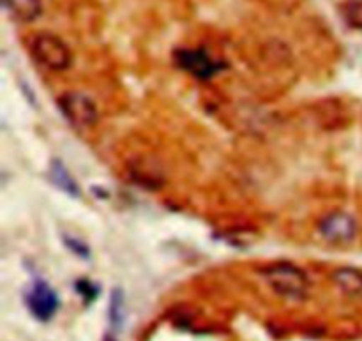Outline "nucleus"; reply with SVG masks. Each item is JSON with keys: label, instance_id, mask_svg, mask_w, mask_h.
<instances>
[{"label": "nucleus", "instance_id": "obj_1", "mask_svg": "<svg viewBox=\"0 0 362 341\" xmlns=\"http://www.w3.org/2000/svg\"><path fill=\"white\" fill-rule=\"evenodd\" d=\"M264 278L267 279L269 287L285 299H304L308 289H310V282L303 269L288 264V262H278V264L269 265L264 271Z\"/></svg>", "mask_w": 362, "mask_h": 341}, {"label": "nucleus", "instance_id": "obj_2", "mask_svg": "<svg viewBox=\"0 0 362 341\" xmlns=\"http://www.w3.org/2000/svg\"><path fill=\"white\" fill-rule=\"evenodd\" d=\"M30 53L41 66L52 71H64L71 66L69 48L53 34H37L30 41Z\"/></svg>", "mask_w": 362, "mask_h": 341}, {"label": "nucleus", "instance_id": "obj_3", "mask_svg": "<svg viewBox=\"0 0 362 341\" xmlns=\"http://www.w3.org/2000/svg\"><path fill=\"white\" fill-rule=\"evenodd\" d=\"M175 62L180 69L200 80H209L221 71L223 64L204 48H182L175 52Z\"/></svg>", "mask_w": 362, "mask_h": 341}, {"label": "nucleus", "instance_id": "obj_4", "mask_svg": "<svg viewBox=\"0 0 362 341\" xmlns=\"http://www.w3.org/2000/svg\"><path fill=\"white\" fill-rule=\"evenodd\" d=\"M59 106L66 119L76 127H90L98 122L99 113L95 103L81 92H69L59 99Z\"/></svg>", "mask_w": 362, "mask_h": 341}, {"label": "nucleus", "instance_id": "obj_5", "mask_svg": "<svg viewBox=\"0 0 362 341\" xmlns=\"http://www.w3.org/2000/svg\"><path fill=\"white\" fill-rule=\"evenodd\" d=\"M27 306L37 320L48 322L59 311L60 301L55 290L48 283L37 282L30 287V292L27 296Z\"/></svg>", "mask_w": 362, "mask_h": 341}, {"label": "nucleus", "instance_id": "obj_6", "mask_svg": "<svg viewBox=\"0 0 362 341\" xmlns=\"http://www.w3.org/2000/svg\"><path fill=\"white\" fill-rule=\"evenodd\" d=\"M320 233L332 244L350 243L357 233L356 219L346 212H332L322 219Z\"/></svg>", "mask_w": 362, "mask_h": 341}, {"label": "nucleus", "instance_id": "obj_7", "mask_svg": "<svg viewBox=\"0 0 362 341\" xmlns=\"http://www.w3.org/2000/svg\"><path fill=\"white\" fill-rule=\"evenodd\" d=\"M7 13L18 21H34L41 14V0H4Z\"/></svg>", "mask_w": 362, "mask_h": 341}, {"label": "nucleus", "instance_id": "obj_8", "mask_svg": "<svg viewBox=\"0 0 362 341\" xmlns=\"http://www.w3.org/2000/svg\"><path fill=\"white\" fill-rule=\"evenodd\" d=\"M336 285L349 296H362V271L354 267H341L332 274Z\"/></svg>", "mask_w": 362, "mask_h": 341}, {"label": "nucleus", "instance_id": "obj_9", "mask_svg": "<svg viewBox=\"0 0 362 341\" xmlns=\"http://www.w3.org/2000/svg\"><path fill=\"white\" fill-rule=\"evenodd\" d=\"M49 179L53 180L59 190H62L64 193L71 195V197H80V187H78L76 180L71 177V173L67 172L66 166L60 161H53L52 166H49Z\"/></svg>", "mask_w": 362, "mask_h": 341}, {"label": "nucleus", "instance_id": "obj_10", "mask_svg": "<svg viewBox=\"0 0 362 341\" xmlns=\"http://www.w3.org/2000/svg\"><path fill=\"white\" fill-rule=\"evenodd\" d=\"M126 318V304H124V294L120 289H115L110 297V324L113 329L119 331L124 325Z\"/></svg>", "mask_w": 362, "mask_h": 341}, {"label": "nucleus", "instance_id": "obj_11", "mask_svg": "<svg viewBox=\"0 0 362 341\" xmlns=\"http://www.w3.org/2000/svg\"><path fill=\"white\" fill-rule=\"evenodd\" d=\"M343 18L354 28L362 30V0H349L341 7Z\"/></svg>", "mask_w": 362, "mask_h": 341}]
</instances>
